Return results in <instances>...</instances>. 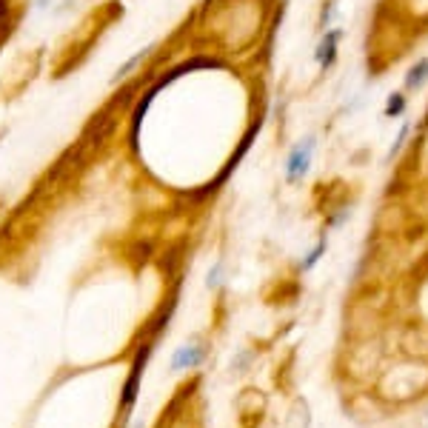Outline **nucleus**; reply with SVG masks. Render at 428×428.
Returning a JSON list of instances; mask_svg holds the SVG:
<instances>
[{"instance_id":"20e7f679","label":"nucleus","mask_w":428,"mask_h":428,"mask_svg":"<svg viewBox=\"0 0 428 428\" xmlns=\"http://www.w3.org/2000/svg\"><path fill=\"white\" fill-rule=\"evenodd\" d=\"M206 357L203 346H183L177 348L171 357V368H191V366H200V360Z\"/></svg>"},{"instance_id":"423d86ee","label":"nucleus","mask_w":428,"mask_h":428,"mask_svg":"<svg viewBox=\"0 0 428 428\" xmlns=\"http://www.w3.org/2000/svg\"><path fill=\"white\" fill-rule=\"evenodd\" d=\"M152 51H154V46H143V49L137 51V55H132V58H129L126 63H123V66H120V69L115 71V75H112V83H120L123 78H129L132 71H134V69H137V66H140L143 60H146V58L152 55Z\"/></svg>"},{"instance_id":"f257e3e1","label":"nucleus","mask_w":428,"mask_h":428,"mask_svg":"<svg viewBox=\"0 0 428 428\" xmlns=\"http://www.w3.org/2000/svg\"><path fill=\"white\" fill-rule=\"evenodd\" d=\"M314 146H317V140H314V137H306V140H300L297 146H292L289 160H285V177H289V183H300L302 177L309 174Z\"/></svg>"},{"instance_id":"f03ea898","label":"nucleus","mask_w":428,"mask_h":428,"mask_svg":"<svg viewBox=\"0 0 428 428\" xmlns=\"http://www.w3.org/2000/svg\"><path fill=\"white\" fill-rule=\"evenodd\" d=\"M149 354H152V346H143L140 357H137V363L132 368V377L126 383V391H123V414H129V408L137 397V385H140V377H143V368H146V360H149Z\"/></svg>"},{"instance_id":"39448f33","label":"nucleus","mask_w":428,"mask_h":428,"mask_svg":"<svg viewBox=\"0 0 428 428\" xmlns=\"http://www.w3.org/2000/svg\"><path fill=\"white\" fill-rule=\"evenodd\" d=\"M428 80V58L417 60L412 69H408V75H405V88L408 92H417V88H423Z\"/></svg>"},{"instance_id":"7ed1b4c3","label":"nucleus","mask_w":428,"mask_h":428,"mask_svg":"<svg viewBox=\"0 0 428 428\" xmlns=\"http://www.w3.org/2000/svg\"><path fill=\"white\" fill-rule=\"evenodd\" d=\"M343 40V29H329L326 32V38L320 40V46H317V51H314V58H317V63L323 66V69H329L331 63H334V58H337V43Z\"/></svg>"},{"instance_id":"1a4fd4ad","label":"nucleus","mask_w":428,"mask_h":428,"mask_svg":"<svg viewBox=\"0 0 428 428\" xmlns=\"http://www.w3.org/2000/svg\"><path fill=\"white\" fill-rule=\"evenodd\" d=\"M405 137H408V123H403V126H400V132H397V140H394V146H391V157H394L400 149H403V143H405Z\"/></svg>"},{"instance_id":"0eeeda50","label":"nucleus","mask_w":428,"mask_h":428,"mask_svg":"<svg viewBox=\"0 0 428 428\" xmlns=\"http://www.w3.org/2000/svg\"><path fill=\"white\" fill-rule=\"evenodd\" d=\"M405 112V95H391L388 103H385V117H400Z\"/></svg>"},{"instance_id":"6e6552de","label":"nucleus","mask_w":428,"mask_h":428,"mask_svg":"<svg viewBox=\"0 0 428 428\" xmlns=\"http://www.w3.org/2000/svg\"><path fill=\"white\" fill-rule=\"evenodd\" d=\"M323 252H326V240H320V243L311 248V254H309L306 260H302V269H306V272H309V269H314V263H317L320 257H323Z\"/></svg>"},{"instance_id":"9d476101","label":"nucleus","mask_w":428,"mask_h":428,"mask_svg":"<svg viewBox=\"0 0 428 428\" xmlns=\"http://www.w3.org/2000/svg\"><path fill=\"white\" fill-rule=\"evenodd\" d=\"M217 283H220V265H214L211 274H209V289H214Z\"/></svg>"}]
</instances>
